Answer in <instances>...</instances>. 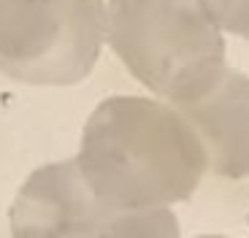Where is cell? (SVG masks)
I'll return each instance as SVG.
<instances>
[{
  "mask_svg": "<svg viewBox=\"0 0 249 238\" xmlns=\"http://www.w3.org/2000/svg\"><path fill=\"white\" fill-rule=\"evenodd\" d=\"M100 203L119 211L174 208L206 176L200 141L176 106L146 95H111L81 127L73 157Z\"/></svg>",
  "mask_w": 249,
  "mask_h": 238,
  "instance_id": "6da1fadb",
  "label": "cell"
},
{
  "mask_svg": "<svg viewBox=\"0 0 249 238\" xmlns=\"http://www.w3.org/2000/svg\"><path fill=\"white\" fill-rule=\"evenodd\" d=\"M193 238H231V236H219V233H206V236H193Z\"/></svg>",
  "mask_w": 249,
  "mask_h": 238,
  "instance_id": "52a82bcc",
  "label": "cell"
},
{
  "mask_svg": "<svg viewBox=\"0 0 249 238\" xmlns=\"http://www.w3.org/2000/svg\"><path fill=\"white\" fill-rule=\"evenodd\" d=\"M106 44L152 98L187 106L228 68V44L203 0H106Z\"/></svg>",
  "mask_w": 249,
  "mask_h": 238,
  "instance_id": "7a4b0ae2",
  "label": "cell"
},
{
  "mask_svg": "<svg viewBox=\"0 0 249 238\" xmlns=\"http://www.w3.org/2000/svg\"><path fill=\"white\" fill-rule=\"evenodd\" d=\"M106 46V0H0V73L27 87L89 79Z\"/></svg>",
  "mask_w": 249,
  "mask_h": 238,
  "instance_id": "3957f363",
  "label": "cell"
},
{
  "mask_svg": "<svg viewBox=\"0 0 249 238\" xmlns=\"http://www.w3.org/2000/svg\"><path fill=\"white\" fill-rule=\"evenodd\" d=\"M222 33L249 41V0H203Z\"/></svg>",
  "mask_w": 249,
  "mask_h": 238,
  "instance_id": "8992f818",
  "label": "cell"
},
{
  "mask_svg": "<svg viewBox=\"0 0 249 238\" xmlns=\"http://www.w3.org/2000/svg\"><path fill=\"white\" fill-rule=\"evenodd\" d=\"M11 238H181L174 208L119 211L84 184L73 157L38 165L8 208Z\"/></svg>",
  "mask_w": 249,
  "mask_h": 238,
  "instance_id": "277c9868",
  "label": "cell"
},
{
  "mask_svg": "<svg viewBox=\"0 0 249 238\" xmlns=\"http://www.w3.org/2000/svg\"><path fill=\"white\" fill-rule=\"evenodd\" d=\"M176 108L198 136L206 173L228 182L249 179V76L244 70L228 65L209 92Z\"/></svg>",
  "mask_w": 249,
  "mask_h": 238,
  "instance_id": "5b68a950",
  "label": "cell"
}]
</instances>
